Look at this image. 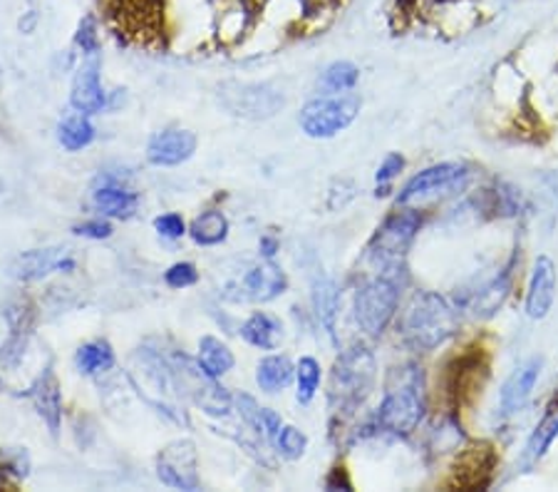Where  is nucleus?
I'll list each match as a JSON object with an SVG mask.
<instances>
[{
    "mask_svg": "<svg viewBox=\"0 0 558 492\" xmlns=\"http://www.w3.org/2000/svg\"><path fill=\"white\" fill-rule=\"evenodd\" d=\"M236 406H239L241 420H244L248 431L254 433L256 437H266V431H264V408L258 406L256 398H251L248 393H239Z\"/></svg>",
    "mask_w": 558,
    "mask_h": 492,
    "instance_id": "nucleus-35",
    "label": "nucleus"
},
{
    "mask_svg": "<svg viewBox=\"0 0 558 492\" xmlns=\"http://www.w3.org/2000/svg\"><path fill=\"white\" fill-rule=\"evenodd\" d=\"M28 398L33 400L35 410H38L40 418L48 423L50 433H60V420H62V398H60V383L56 379L52 369H45L38 381L33 383L28 391Z\"/></svg>",
    "mask_w": 558,
    "mask_h": 492,
    "instance_id": "nucleus-19",
    "label": "nucleus"
},
{
    "mask_svg": "<svg viewBox=\"0 0 558 492\" xmlns=\"http://www.w3.org/2000/svg\"><path fill=\"white\" fill-rule=\"evenodd\" d=\"M75 45L83 50V56H97V52H100V38H97V25L93 15H87L85 21L80 23Z\"/></svg>",
    "mask_w": 558,
    "mask_h": 492,
    "instance_id": "nucleus-36",
    "label": "nucleus"
},
{
    "mask_svg": "<svg viewBox=\"0 0 558 492\" xmlns=\"http://www.w3.org/2000/svg\"><path fill=\"white\" fill-rule=\"evenodd\" d=\"M221 100L227 110L248 120H266L286 105L283 93L271 85H239L229 83L221 87Z\"/></svg>",
    "mask_w": 558,
    "mask_h": 492,
    "instance_id": "nucleus-9",
    "label": "nucleus"
},
{
    "mask_svg": "<svg viewBox=\"0 0 558 492\" xmlns=\"http://www.w3.org/2000/svg\"><path fill=\"white\" fill-rule=\"evenodd\" d=\"M377 381V363L371 348L365 344H353L338 356L330 371L328 383V408L336 418L355 416L365 400L371 398Z\"/></svg>",
    "mask_w": 558,
    "mask_h": 492,
    "instance_id": "nucleus-3",
    "label": "nucleus"
},
{
    "mask_svg": "<svg viewBox=\"0 0 558 492\" xmlns=\"http://www.w3.org/2000/svg\"><path fill=\"white\" fill-rule=\"evenodd\" d=\"M544 358H526L524 363H519L514 371L509 373V379L504 381L499 391V416L511 418L517 416L519 410H524L526 403L534 396V388L538 379H542Z\"/></svg>",
    "mask_w": 558,
    "mask_h": 492,
    "instance_id": "nucleus-13",
    "label": "nucleus"
},
{
    "mask_svg": "<svg viewBox=\"0 0 558 492\" xmlns=\"http://www.w3.org/2000/svg\"><path fill=\"white\" fill-rule=\"evenodd\" d=\"M422 224H425V217L415 209L404 207L402 212L390 214V217L383 221V227L375 231L371 247H367V254H371L373 262L380 266L404 262L412 241L420 235Z\"/></svg>",
    "mask_w": 558,
    "mask_h": 492,
    "instance_id": "nucleus-7",
    "label": "nucleus"
},
{
    "mask_svg": "<svg viewBox=\"0 0 558 492\" xmlns=\"http://www.w3.org/2000/svg\"><path fill=\"white\" fill-rule=\"evenodd\" d=\"M360 70L348 60H338L326 68V73L320 77V87L326 95H343L350 93L357 85Z\"/></svg>",
    "mask_w": 558,
    "mask_h": 492,
    "instance_id": "nucleus-31",
    "label": "nucleus"
},
{
    "mask_svg": "<svg viewBox=\"0 0 558 492\" xmlns=\"http://www.w3.org/2000/svg\"><path fill=\"white\" fill-rule=\"evenodd\" d=\"M278 252V241L274 237H264L260 239V256L264 259H274Z\"/></svg>",
    "mask_w": 558,
    "mask_h": 492,
    "instance_id": "nucleus-42",
    "label": "nucleus"
},
{
    "mask_svg": "<svg viewBox=\"0 0 558 492\" xmlns=\"http://www.w3.org/2000/svg\"><path fill=\"white\" fill-rule=\"evenodd\" d=\"M174 369V381L179 393L192 398L204 413L209 416H227L231 410V396L227 388L216 381V375L204 369L199 358L186 353H174L169 358Z\"/></svg>",
    "mask_w": 558,
    "mask_h": 492,
    "instance_id": "nucleus-5",
    "label": "nucleus"
},
{
    "mask_svg": "<svg viewBox=\"0 0 558 492\" xmlns=\"http://www.w3.org/2000/svg\"><path fill=\"white\" fill-rule=\"evenodd\" d=\"M320 363L315 361L313 356H303L299 365H295V383H299V391H295V398L303 406H308V403L315 398V393L320 388Z\"/></svg>",
    "mask_w": 558,
    "mask_h": 492,
    "instance_id": "nucleus-32",
    "label": "nucleus"
},
{
    "mask_svg": "<svg viewBox=\"0 0 558 492\" xmlns=\"http://www.w3.org/2000/svg\"><path fill=\"white\" fill-rule=\"evenodd\" d=\"M558 437V406L548 408L546 416L542 418V423L534 431V435L529 437V443L524 447V458H521V465L526 470L534 468V465L544 458V455L551 451V445Z\"/></svg>",
    "mask_w": 558,
    "mask_h": 492,
    "instance_id": "nucleus-24",
    "label": "nucleus"
},
{
    "mask_svg": "<svg viewBox=\"0 0 558 492\" xmlns=\"http://www.w3.org/2000/svg\"><path fill=\"white\" fill-rule=\"evenodd\" d=\"M155 229L167 239H179L186 235V224L179 214H161V217L155 219Z\"/></svg>",
    "mask_w": 558,
    "mask_h": 492,
    "instance_id": "nucleus-39",
    "label": "nucleus"
},
{
    "mask_svg": "<svg viewBox=\"0 0 558 492\" xmlns=\"http://www.w3.org/2000/svg\"><path fill=\"white\" fill-rule=\"evenodd\" d=\"M487 371V361H484L482 351L476 353L472 348V353H462L457 361L449 365V379H447V391L449 398H452L457 406H462L470 393H474V383H476V373Z\"/></svg>",
    "mask_w": 558,
    "mask_h": 492,
    "instance_id": "nucleus-20",
    "label": "nucleus"
},
{
    "mask_svg": "<svg viewBox=\"0 0 558 492\" xmlns=\"http://www.w3.org/2000/svg\"><path fill=\"white\" fill-rule=\"evenodd\" d=\"M466 182H470V167L466 165H459V163L432 165L427 169H422L420 175L412 177L410 182L402 187L398 204L400 207H410V204L435 200V196L462 192Z\"/></svg>",
    "mask_w": 558,
    "mask_h": 492,
    "instance_id": "nucleus-8",
    "label": "nucleus"
},
{
    "mask_svg": "<svg viewBox=\"0 0 558 492\" xmlns=\"http://www.w3.org/2000/svg\"><path fill=\"white\" fill-rule=\"evenodd\" d=\"M288 289V279L283 274L281 266H276L271 259L266 262L248 266L241 279L229 286L227 299L231 301H274L281 297V293Z\"/></svg>",
    "mask_w": 558,
    "mask_h": 492,
    "instance_id": "nucleus-10",
    "label": "nucleus"
},
{
    "mask_svg": "<svg viewBox=\"0 0 558 492\" xmlns=\"http://www.w3.org/2000/svg\"><path fill=\"white\" fill-rule=\"evenodd\" d=\"M72 231H75L77 237L102 241V239L112 237V224L102 221V219H89V221H83V224H75V229H72Z\"/></svg>",
    "mask_w": 558,
    "mask_h": 492,
    "instance_id": "nucleus-38",
    "label": "nucleus"
},
{
    "mask_svg": "<svg viewBox=\"0 0 558 492\" xmlns=\"http://www.w3.org/2000/svg\"><path fill=\"white\" fill-rule=\"evenodd\" d=\"M93 204H95L97 212L105 214V217L130 219L132 214L137 212L140 196L130 192V190H124V187L107 184V187H100V190H95Z\"/></svg>",
    "mask_w": 558,
    "mask_h": 492,
    "instance_id": "nucleus-23",
    "label": "nucleus"
},
{
    "mask_svg": "<svg viewBox=\"0 0 558 492\" xmlns=\"http://www.w3.org/2000/svg\"><path fill=\"white\" fill-rule=\"evenodd\" d=\"M459 331V311L435 291H417L400 319L402 341L412 351L427 353L445 346Z\"/></svg>",
    "mask_w": 558,
    "mask_h": 492,
    "instance_id": "nucleus-2",
    "label": "nucleus"
},
{
    "mask_svg": "<svg viewBox=\"0 0 558 492\" xmlns=\"http://www.w3.org/2000/svg\"><path fill=\"white\" fill-rule=\"evenodd\" d=\"M85 60L80 62L75 77H72L70 89V105L77 112L95 115L105 110L107 95L100 83V52L97 56H83Z\"/></svg>",
    "mask_w": 558,
    "mask_h": 492,
    "instance_id": "nucleus-16",
    "label": "nucleus"
},
{
    "mask_svg": "<svg viewBox=\"0 0 558 492\" xmlns=\"http://www.w3.org/2000/svg\"><path fill=\"white\" fill-rule=\"evenodd\" d=\"M494 468H497V453H494V447L489 443H474L459 455L452 485L462 490L487 488L494 476Z\"/></svg>",
    "mask_w": 558,
    "mask_h": 492,
    "instance_id": "nucleus-17",
    "label": "nucleus"
},
{
    "mask_svg": "<svg viewBox=\"0 0 558 492\" xmlns=\"http://www.w3.org/2000/svg\"><path fill=\"white\" fill-rule=\"evenodd\" d=\"M326 490H345V492L353 490V482H350V478H348V470L332 468L328 480H326Z\"/></svg>",
    "mask_w": 558,
    "mask_h": 492,
    "instance_id": "nucleus-41",
    "label": "nucleus"
},
{
    "mask_svg": "<svg viewBox=\"0 0 558 492\" xmlns=\"http://www.w3.org/2000/svg\"><path fill=\"white\" fill-rule=\"evenodd\" d=\"M8 319H11L13 334L5 341V346L0 348V363L15 365L25 353V344H28L31 319H28V313H25V311H11V313H8Z\"/></svg>",
    "mask_w": 558,
    "mask_h": 492,
    "instance_id": "nucleus-27",
    "label": "nucleus"
},
{
    "mask_svg": "<svg viewBox=\"0 0 558 492\" xmlns=\"http://www.w3.org/2000/svg\"><path fill=\"white\" fill-rule=\"evenodd\" d=\"M274 445H276V451H278V455H281V458L299 460V458H303L305 447H308V435L299 431V428H293V425H283Z\"/></svg>",
    "mask_w": 558,
    "mask_h": 492,
    "instance_id": "nucleus-33",
    "label": "nucleus"
},
{
    "mask_svg": "<svg viewBox=\"0 0 558 492\" xmlns=\"http://www.w3.org/2000/svg\"><path fill=\"white\" fill-rule=\"evenodd\" d=\"M75 256L68 247H45L15 259L11 274L21 281H40L50 274H70L75 272Z\"/></svg>",
    "mask_w": 558,
    "mask_h": 492,
    "instance_id": "nucleus-14",
    "label": "nucleus"
},
{
    "mask_svg": "<svg viewBox=\"0 0 558 492\" xmlns=\"http://www.w3.org/2000/svg\"><path fill=\"white\" fill-rule=\"evenodd\" d=\"M295 375V365L291 363V358L288 356H266L264 361L258 363V371H256V381L260 391L266 393H278L291 386Z\"/></svg>",
    "mask_w": 558,
    "mask_h": 492,
    "instance_id": "nucleus-25",
    "label": "nucleus"
},
{
    "mask_svg": "<svg viewBox=\"0 0 558 492\" xmlns=\"http://www.w3.org/2000/svg\"><path fill=\"white\" fill-rule=\"evenodd\" d=\"M157 478L174 490H199L202 482L199 472H196V445L192 441L169 443L157 458Z\"/></svg>",
    "mask_w": 558,
    "mask_h": 492,
    "instance_id": "nucleus-11",
    "label": "nucleus"
},
{
    "mask_svg": "<svg viewBox=\"0 0 558 492\" xmlns=\"http://www.w3.org/2000/svg\"><path fill=\"white\" fill-rule=\"evenodd\" d=\"M404 286H408L404 262L383 266L380 274L360 286L355 293V319L367 336H383L392 324Z\"/></svg>",
    "mask_w": 558,
    "mask_h": 492,
    "instance_id": "nucleus-4",
    "label": "nucleus"
},
{
    "mask_svg": "<svg viewBox=\"0 0 558 492\" xmlns=\"http://www.w3.org/2000/svg\"><path fill=\"white\" fill-rule=\"evenodd\" d=\"M360 112V97L353 93L315 97L301 110V130L313 140H330L348 130Z\"/></svg>",
    "mask_w": 558,
    "mask_h": 492,
    "instance_id": "nucleus-6",
    "label": "nucleus"
},
{
    "mask_svg": "<svg viewBox=\"0 0 558 492\" xmlns=\"http://www.w3.org/2000/svg\"><path fill=\"white\" fill-rule=\"evenodd\" d=\"M58 137H60V145L65 147V149L80 152V149H85V147L93 145V140H95V124L87 120L85 112L68 115V118L60 122Z\"/></svg>",
    "mask_w": 558,
    "mask_h": 492,
    "instance_id": "nucleus-26",
    "label": "nucleus"
},
{
    "mask_svg": "<svg viewBox=\"0 0 558 492\" xmlns=\"http://www.w3.org/2000/svg\"><path fill=\"white\" fill-rule=\"evenodd\" d=\"M427 413L425 371L417 363H402L385 381V396L375 416V431L410 437Z\"/></svg>",
    "mask_w": 558,
    "mask_h": 492,
    "instance_id": "nucleus-1",
    "label": "nucleus"
},
{
    "mask_svg": "<svg viewBox=\"0 0 558 492\" xmlns=\"http://www.w3.org/2000/svg\"><path fill=\"white\" fill-rule=\"evenodd\" d=\"M556 286H558V272L551 256L542 254L534 262L529 276V289H526V316L531 321H542L554 309L556 301Z\"/></svg>",
    "mask_w": 558,
    "mask_h": 492,
    "instance_id": "nucleus-15",
    "label": "nucleus"
},
{
    "mask_svg": "<svg viewBox=\"0 0 558 492\" xmlns=\"http://www.w3.org/2000/svg\"><path fill=\"white\" fill-rule=\"evenodd\" d=\"M281 428H283L281 416H278L276 410H271V408H264V431H266V441L276 443L278 433H281Z\"/></svg>",
    "mask_w": 558,
    "mask_h": 492,
    "instance_id": "nucleus-40",
    "label": "nucleus"
},
{
    "mask_svg": "<svg viewBox=\"0 0 558 492\" xmlns=\"http://www.w3.org/2000/svg\"><path fill=\"white\" fill-rule=\"evenodd\" d=\"M0 192H3V182H0Z\"/></svg>",
    "mask_w": 558,
    "mask_h": 492,
    "instance_id": "nucleus-43",
    "label": "nucleus"
},
{
    "mask_svg": "<svg viewBox=\"0 0 558 492\" xmlns=\"http://www.w3.org/2000/svg\"><path fill=\"white\" fill-rule=\"evenodd\" d=\"M514 262H509L504 268H499L497 274L487 276V279L480 281L472 289H466L462 293V301L457 303V309L462 307L472 313L476 319H489L497 313L504 301L509 297V289H511V276H514Z\"/></svg>",
    "mask_w": 558,
    "mask_h": 492,
    "instance_id": "nucleus-12",
    "label": "nucleus"
},
{
    "mask_svg": "<svg viewBox=\"0 0 558 492\" xmlns=\"http://www.w3.org/2000/svg\"><path fill=\"white\" fill-rule=\"evenodd\" d=\"M75 365H77V371L85 375H95V373L112 369L114 365L112 346L107 341H89L85 346H80L75 353Z\"/></svg>",
    "mask_w": 558,
    "mask_h": 492,
    "instance_id": "nucleus-29",
    "label": "nucleus"
},
{
    "mask_svg": "<svg viewBox=\"0 0 558 492\" xmlns=\"http://www.w3.org/2000/svg\"><path fill=\"white\" fill-rule=\"evenodd\" d=\"M165 281L167 286H172V289H186V286H194L199 281V272H196L194 264L182 262V264L169 266V272L165 274Z\"/></svg>",
    "mask_w": 558,
    "mask_h": 492,
    "instance_id": "nucleus-37",
    "label": "nucleus"
},
{
    "mask_svg": "<svg viewBox=\"0 0 558 492\" xmlns=\"http://www.w3.org/2000/svg\"><path fill=\"white\" fill-rule=\"evenodd\" d=\"M402 169H404V157L400 155V152H390V155L383 159V165L377 167V175H375L377 190H375V194L377 196L390 194L392 182L400 177Z\"/></svg>",
    "mask_w": 558,
    "mask_h": 492,
    "instance_id": "nucleus-34",
    "label": "nucleus"
},
{
    "mask_svg": "<svg viewBox=\"0 0 558 492\" xmlns=\"http://www.w3.org/2000/svg\"><path fill=\"white\" fill-rule=\"evenodd\" d=\"M189 235L202 247H216L229 237V219L221 212H206L202 217H196Z\"/></svg>",
    "mask_w": 558,
    "mask_h": 492,
    "instance_id": "nucleus-28",
    "label": "nucleus"
},
{
    "mask_svg": "<svg viewBox=\"0 0 558 492\" xmlns=\"http://www.w3.org/2000/svg\"><path fill=\"white\" fill-rule=\"evenodd\" d=\"M313 311L318 324L326 328V334L336 341V324H338V309H340V291L330 276H318L313 281Z\"/></svg>",
    "mask_w": 558,
    "mask_h": 492,
    "instance_id": "nucleus-21",
    "label": "nucleus"
},
{
    "mask_svg": "<svg viewBox=\"0 0 558 492\" xmlns=\"http://www.w3.org/2000/svg\"><path fill=\"white\" fill-rule=\"evenodd\" d=\"M196 152V134L189 130L157 132L147 145V159L157 167H177L192 159Z\"/></svg>",
    "mask_w": 558,
    "mask_h": 492,
    "instance_id": "nucleus-18",
    "label": "nucleus"
},
{
    "mask_svg": "<svg viewBox=\"0 0 558 492\" xmlns=\"http://www.w3.org/2000/svg\"><path fill=\"white\" fill-rule=\"evenodd\" d=\"M199 361L206 371L216 375V379H221L223 373H229L233 369L231 348L214 336H204L199 341Z\"/></svg>",
    "mask_w": 558,
    "mask_h": 492,
    "instance_id": "nucleus-30",
    "label": "nucleus"
},
{
    "mask_svg": "<svg viewBox=\"0 0 558 492\" xmlns=\"http://www.w3.org/2000/svg\"><path fill=\"white\" fill-rule=\"evenodd\" d=\"M241 336H244L246 344L260 348V351H274L283 338V326L271 313L258 311L241 326Z\"/></svg>",
    "mask_w": 558,
    "mask_h": 492,
    "instance_id": "nucleus-22",
    "label": "nucleus"
}]
</instances>
